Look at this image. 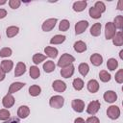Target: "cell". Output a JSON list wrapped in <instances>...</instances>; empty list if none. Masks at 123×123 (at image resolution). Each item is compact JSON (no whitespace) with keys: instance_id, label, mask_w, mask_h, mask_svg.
<instances>
[{"instance_id":"f35d334b","label":"cell","mask_w":123,"mask_h":123,"mask_svg":"<svg viewBox=\"0 0 123 123\" xmlns=\"http://www.w3.org/2000/svg\"><path fill=\"white\" fill-rule=\"evenodd\" d=\"M94 8H96L101 13L106 11V6H105L104 2H102V1H97L95 3V5H94Z\"/></svg>"},{"instance_id":"f1b7e54d","label":"cell","mask_w":123,"mask_h":123,"mask_svg":"<svg viewBox=\"0 0 123 123\" xmlns=\"http://www.w3.org/2000/svg\"><path fill=\"white\" fill-rule=\"evenodd\" d=\"M117 66H118V62L115 59L111 58V59L108 60V62H107V67H108L109 70L113 71V70H115L117 68Z\"/></svg>"},{"instance_id":"836d02e7","label":"cell","mask_w":123,"mask_h":123,"mask_svg":"<svg viewBox=\"0 0 123 123\" xmlns=\"http://www.w3.org/2000/svg\"><path fill=\"white\" fill-rule=\"evenodd\" d=\"M45 59H46V56L45 55H42L40 53H37V54H35L33 56V62L35 64H38L41 62H43Z\"/></svg>"},{"instance_id":"7c38bea8","label":"cell","mask_w":123,"mask_h":123,"mask_svg":"<svg viewBox=\"0 0 123 123\" xmlns=\"http://www.w3.org/2000/svg\"><path fill=\"white\" fill-rule=\"evenodd\" d=\"M103 97H104V100L106 102H108V103H113L117 99V94L113 90H108V91H106L104 93Z\"/></svg>"},{"instance_id":"74e56055","label":"cell","mask_w":123,"mask_h":123,"mask_svg":"<svg viewBox=\"0 0 123 123\" xmlns=\"http://www.w3.org/2000/svg\"><path fill=\"white\" fill-rule=\"evenodd\" d=\"M12 51L11 48H9V47H5V48H3V49L0 50V57H2V58L10 57V56L12 55Z\"/></svg>"},{"instance_id":"5bb4252c","label":"cell","mask_w":123,"mask_h":123,"mask_svg":"<svg viewBox=\"0 0 123 123\" xmlns=\"http://www.w3.org/2000/svg\"><path fill=\"white\" fill-rule=\"evenodd\" d=\"M26 72V64L22 62H18L15 69H14V76L15 77H19L21 75H23Z\"/></svg>"},{"instance_id":"9c48e42d","label":"cell","mask_w":123,"mask_h":123,"mask_svg":"<svg viewBox=\"0 0 123 123\" xmlns=\"http://www.w3.org/2000/svg\"><path fill=\"white\" fill-rule=\"evenodd\" d=\"M52 87L54 90H56L57 92H63L66 89V85L64 82H62V80H56L53 82L52 84Z\"/></svg>"},{"instance_id":"2e32d148","label":"cell","mask_w":123,"mask_h":123,"mask_svg":"<svg viewBox=\"0 0 123 123\" xmlns=\"http://www.w3.org/2000/svg\"><path fill=\"white\" fill-rule=\"evenodd\" d=\"M24 86H25L24 83H21V82H14V83L11 84V86H10V87H9V91H8V93H9V94L15 93L16 91L20 90Z\"/></svg>"},{"instance_id":"c3c4849f","label":"cell","mask_w":123,"mask_h":123,"mask_svg":"<svg viewBox=\"0 0 123 123\" xmlns=\"http://www.w3.org/2000/svg\"><path fill=\"white\" fill-rule=\"evenodd\" d=\"M122 54H123V50H121L120 53H119V57H120L121 60H123V56H122Z\"/></svg>"},{"instance_id":"f546056e","label":"cell","mask_w":123,"mask_h":123,"mask_svg":"<svg viewBox=\"0 0 123 123\" xmlns=\"http://www.w3.org/2000/svg\"><path fill=\"white\" fill-rule=\"evenodd\" d=\"M29 73H30V76H31L32 79H37L40 75V71H39L38 67L36 66V65H33V66L30 67Z\"/></svg>"},{"instance_id":"ac0fdd59","label":"cell","mask_w":123,"mask_h":123,"mask_svg":"<svg viewBox=\"0 0 123 123\" xmlns=\"http://www.w3.org/2000/svg\"><path fill=\"white\" fill-rule=\"evenodd\" d=\"M0 66L4 70L5 73H9L13 67V62H12V61H10V60H4L1 62Z\"/></svg>"},{"instance_id":"603a6c76","label":"cell","mask_w":123,"mask_h":123,"mask_svg":"<svg viewBox=\"0 0 123 123\" xmlns=\"http://www.w3.org/2000/svg\"><path fill=\"white\" fill-rule=\"evenodd\" d=\"M19 32V28L17 26H10L6 30V35L8 37H15Z\"/></svg>"},{"instance_id":"d6986e66","label":"cell","mask_w":123,"mask_h":123,"mask_svg":"<svg viewBox=\"0 0 123 123\" xmlns=\"http://www.w3.org/2000/svg\"><path fill=\"white\" fill-rule=\"evenodd\" d=\"M87 5V2L86 0H83V1H76L73 3V10L75 12H82L86 9Z\"/></svg>"},{"instance_id":"ba28073f","label":"cell","mask_w":123,"mask_h":123,"mask_svg":"<svg viewBox=\"0 0 123 123\" xmlns=\"http://www.w3.org/2000/svg\"><path fill=\"white\" fill-rule=\"evenodd\" d=\"M88 27V22L86 20H81L75 24V34L81 35L86 31V29Z\"/></svg>"},{"instance_id":"d4e9b609","label":"cell","mask_w":123,"mask_h":123,"mask_svg":"<svg viewBox=\"0 0 123 123\" xmlns=\"http://www.w3.org/2000/svg\"><path fill=\"white\" fill-rule=\"evenodd\" d=\"M101 34V23H95L90 28V35L93 37H98Z\"/></svg>"},{"instance_id":"8992f818","label":"cell","mask_w":123,"mask_h":123,"mask_svg":"<svg viewBox=\"0 0 123 123\" xmlns=\"http://www.w3.org/2000/svg\"><path fill=\"white\" fill-rule=\"evenodd\" d=\"M71 107L76 112H82L85 110V102L81 99H74L72 100Z\"/></svg>"},{"instance_id":"1f68e13d","label":"cell","mask_w":123,"mask_h":123,"mask_svg":"<svg viewBox=\"0 0 123 123\" xmlns=\"http://www.w3.org/2000/svg\"><path fill=\"white\" fill-rule=\"evenodd\" d=\"M99 78H100V80L102 81V82H104V83H107V82H109L110 80H111V74L108 72V71H106V70H101L100 71V73H99Z\"/></svg>"},{"instance_id":"44dd1931","label":"cell","mask_w":123,"mask_h":123,"mask_svg":"<svg viewBox=\"0 0 123 123\" xmlns=\"http://www.w3.org/2000/svg\"><path fill=\"white\" fill-rule=\"evenodd\" d=\"M111 39H112V43L115 46H121L123 44V35H122V32L121 31L117 32Z\"/></svg>"},{"instance_id":"f907efd6","label":"cell","mask_w":123,"mask_h":123,"mask_svg":"<svg viewBox=\"0 0 123 123\" xmlns=\"http://www.w3.org/2000/svg\"><path fill=\"white\" fill-rule=\"evenodd\" d=\"M0 39H1V36H0Z\"/></svg>"},{"instance_id":"60d3db41","label":"cell","mask_w":123,"mask_h":123,"mask_svg":"<svg viewBox=\"0 0 123 123\" xmlns=\"http://www.w3.org/2000/svg\"><path fill=\"white\" fill-rule=\"evenodd\" d=\"M20 4H21V2H20L19 0H10V1H9V6H10L12 9H13V10L19 8Z\"/></svg>"},{"instance_id":"bcb514c9","label":"cell","mask_w":123,"mask_h":123,"mask_svg":"<svg viewBox=\"0 0 123 123\" xmlns=\"http://www.w3.org/2000/svg\"><path fill=\"white\" fill-rule=\"evenodd\" d=\"M117 10H119V11H122V10H123V1H122V0H119V1H118Z\"/></svg>"},{"instance_id":"7dc6e473","label":"cell","mask_w":123,"mask_h":123,"mask_svg":"<svg viewBox=\"0 0 123 123\" xmlns=\"http://www.w3.org/2000/svg\"><path fill=\"white\" fill-rule=\"evenodd\" d=\"M74 123H86L85 120L82 118V117H77L75 120H74Z\"/></svg>"},{"instance_id":"83f0119b","label":"cell","mask_w":123,"mask_h":123,"mask_svg":"<svg viewBox=\"0 0 123 123\" xmlns=\"http://www.w3.org/2000/svg\"><path fill=\"white\" fill-rule=\"evenodd\" d=\"M40 92H41V88H40V86H38L37 85H33L29 87V93L31 96H34V97L38 96L40 94Z\"/></svg>"},{"instance_id":"cb8c5ba5","label":"cell","mask_w":123,"mask_h":123,"mask_svg":"<svg viewBox=\"0 0 123 123\" xmlns=\"http://www.w3.org/2000/svg\"><path fill=\"white\" fill-rule=\"evenodd\" d=\"M56 68V65L54 63L53 61H46L44 63H43V70L46 72V73H51L55 70Z\"/></svg>"},{"instance_id":"8fae6325","label":"cell","mask_w":123,"mask_h":123,"mask_svg":"<svg viewBox=\"0 0 123 123\" xmlns=\"http://www.w3.org/2000/svg\"><path fill=\"white\" fill-rule=\"evenodd\" d=\"M74 69H75V67H74L73 64H70V65H68L66 67L62 68L61 69L62 77H63V78H70L74 74Z\"/></svg>"},{"instance_id":"4dcf8cb0","label":"cell","mask_w":123,"mask_h":123,"mask_svg":"<svg viewBox=\"0 0 123 123\" xmlns=\"http://www.w3.org/2000/svg\"><path fill=\"white\" fill-rule=\"evenodd\" d=\"M72 85H73L74 89L79 91V90H81L84 87V81L81 78H76V79L73 80V84Z\"/></svg>"},{"instance_id":"6da1fadb","label":"cell","mask_w":123,"mask_h":123,"mask_svg":"<svg viewBox=\"0 0 123 123\" xmlns=\"http://www.w3.org/2000/svg\"><path fill=\"white\" fill-rule=\"evenodd\" d=\"M74 62H75V58L73 56H71L70 54L64 53L60 58V60L58 62V66L61 68H63V67H66V66L72 64Z\"/></svg>"},{"instance_id":"ffe728a7","label":"cell","mask_w":123,"mask_h":123,"mask_svg":"<svg viewBox=\"0 0 123 123\" xmlns=\"http://www.w3.org/2000/svg\"><path fill=\"white\" fill-rule=\"evenodd\" d=\"M44 53L46 54V56H48L52 59H55L58 56V49L55 47H52V46H46L44 48Z\"/></svg>"},{"instance_id":"e0dca14e","label":"cell","mask_w":123,"mask_h":123,"mask_svg":"<svg viewBox=\"0 0 123 123\" xmlns=\"http://www.w3.org/2000/svg\"><path fill=\"white\" fill-rule=\"evenodd\" d=\"M89 59H90V62L95 66H99L103 63V57L98 53L92 54Z\"/></svg>"},{"instance_id":"4316f807","label":"cell","mask_w":123,"mask_h":123,"mask_svg":"<svg viewBox=\"0 0 123 123\" xmlns=\"http://www.w3.org/2000/svg\"><path fill=\"white\" fill-rule=\"evenodd\" d=\"M78 70H79L80 74H81L82 76L85 77V76L87 75V73H88V71H89V66H88L87 63H86V62H82V63L79 64V66H78Z\"/></svg>"},{"instance_id":"52a82bcc","label":"cell","mask_w":123,"mask_h":123,"mask_svg":"<svg viewBox=\"0 0 123 123\" xmlns=\"http://www.w3.org/2000/svg\"><path fill=\"white\" fill-rule=\"evenodd\" d=\"M56 23H57V18H49L42 23L41 28L44 32H49L56 26Z\"/></svg>"},{"instance_id":"d590c367","label":"cell","mask_w":123,"mask_h":123,"mask_svg":"<svg viewBox=\"0 0 123 123\" xmlns=\"http://www.w3.org/2000/svg\"><path fill=\"white\" fill-rule=\"evenodd\" d=\"M69 27H70L69 21L66 20V19H63V20H62V21L60 22L59 30H60V31H62V32H65V31H67V30L69 29Z\"/></svg>"},{"instance_id":"7402d4cb","label":"cell","mask_w":123,"mask_h":123,"mask_svg":"<svg viewBox=\"0 0 123 123\" xmlns=\"http://www.w3.org/2000/svg\"><path fill=\"white\" fill-rule=\"evenodd\" d=\"M74 50L77 53H83L86 50V44L82 40H78L74 43Z\"/></svg>"},{"instance_id":"484cf974","label":"cell","mask_w":123,"mask_h":123,"mask_svg":"<svg viewBox=\"0 0 123 123\" xmlns=\"http://www.w3.org/2000/svg\"><path fill=\"white\" fill-rule=\"evenodd\" d=\"M65 38L66 37L63 35H56L50 39V43L51 44H61L65 40Z\"/></svg>"},{"instance_id":"8d00e7d4","label":"cell","mask_w":123,"mask_h":123,"mask_svg":"<svg viewBox=\"0 0 123 123\" xmlns=\"http://www.w3.org/2000/svg\"><path fill=\"white\" fill-rule=\"evenodd\" d=\"M10 111L7 110V109H2L0 110V120H3V121H6L10 118Z\"/></svg>"},{"instance_id":"7a4b0ae2","label":"cell","mask_w":123,"mask_h":123,"mask_svg":"<svg viewBox=\"0 0 123 123\" xmlns=\"http://www.w3.org/2000/svg\"><path fill=\"white\" fill-rule=\"evenodd\" d=\"M64 104V99L61 95H54L50 98L49 100V105L50 107L54 109H61Z\"/></svg>"},{"instance_id":"681fc988","label":"cell","mask_w":123,"mask_h":123,"mask_svg":"<svg viewBox=\"0 0 123 123\" xmlns=\"http://www.w3.org/2000/svg\"><path fill=\"white\" fill-rule=\"evenodd\" d=\"M4 4H6V1H5V0L0 1V5H4Z\"/></svg>"},{"instance_id":"ee69618b","label":"cell","mask_w":123,"mask_h":123,"mask_svg":"<svg viewBox=\"0 0 123 123\" xmlns=\"http://www.w3.org/2000/svg\"><path fill=\"white\" fill-rule=\"evenodd\" d=\"M6 15H7V11L5 9H0V19L6 17Z\"/></svg>"},{"instance_id":"f6af8a7d","label":"cell","mask_w":123,"mask_h":123,"mask_svg":"<svg viewBox=\"0 0 123 123\" xmlns=\"http://www.w3.org/2000/svg\"><path fill=\"white\" fill-rule=\"evenodd\" d=\"M5 76H6V73L4 72V70L0 66V81H3L5 79Z\"/></svg>"},{"instance_id":"4fadbf2b","label":"cell","mask_w":123,"mask_h":123,"mask_svg":"<svg viewBox=\"0 0 123 123\" xmlns=\"http://www.w3.org/2000/svg\"><path fill=\"white\" fill-rule=\"evenodd\" d=\"M29 114H30V109H29L28 106L23 105V106H20L18 108V110H17V115H18L19 118H22V119L27 118Z\"/></svg>"},{"instance_id":"ab89813d","label":"cell","mask_w":123,"mask_h":123,"mask_svg":"<svg viewBox=\"0 0 123 123\" xmlns=\"http://www.w3.org/2000/svg\"><path fill=\"white\" fill-rule=\"evenodd\" d=\"M115 81L118 83V84H122L123 83V69H119L116 74H115Z\"/></svg>"},{"instance_id":"e575fe53","label":"cell","mask_w":123,"mask_h":123,"mask_svg":"<svg viewBox=\"0 0 123 123\" xmlns=\"http://www.w3.org/2000/svg\"><path fill=\"white\" fill-rule=\"evenodd\" d=\"M113 25H114L115 29L117 28V29L121 30L122 26H123V16L122 15H117L113 20Z\"/></svg>"},{"instance_id":"30bf717a","label":"cell","mask_w":123,"mask_h":123,"mask_svg":"<svg viewBox=\"0 0 123 123\" xmlns=\"http://www.w3.org/2000/svg\"><path fill=\"white\" fill-rule=\"evenodd\" d=\"M2 104L5 108L9 109V108H12L13 105H14V97L12 95V94H6L3 99H2Z\"/></svg>"},{"instance_id":"277c9868","label":"cell","mask_w":123,"mask_h":123,"mask_svg":"<svg viewBox=\"0 0 123 123\" xmlns=\"http://www.w3.org/2000/svg\"><path fill=\"white\" fill-rule=\"evenodd\" d=\"M107 115H108L109 118H111L112 120H115L120 116V109L117 106H114V105L110 106L107 110Z\"/></svg>"},{"instance_id":"9a60e30c","label":"cell","mask_w":123,"mask_h":123,"mask_svg":"<svg viewBox=\"0 0 123 123\" xmlns=\"http://www.w3.org/2000/svg\"><path fill=\"white\" fill-rule=\"evenodd\" d=\"M86 86H87V90H88L89 92L95 93V92H97L98 89H99V83H98L96 80L91 79V80H89V81L87 82Z\"/></svg>"},{"instance_id":"7bdbcfd3","label":"cell","mask_w":123,"mask_h":123,"mask_svg":"<svg viewBox=\"0 0 123 123\" xmlns=\"http://www.w3.org/2000/svg\"><path fill=\"white\" fill-rule=\"evenodd\" d=\"M3 123H20L19 122V119L16 118V117H12V118H9L8 120L4 121Z\"/></svg>"},{"instance_id":"b9f144b4","label":"cell","mask_w":123,"mask_h":123,"mask_svg":"<svg viewBox=\"0 0 123 123\" xmlns=\"http://www.w3.org/2000/svg\"><path fill=\"white\" fill-rule=\"evenodd\" d=\"M86 123H100V120L96 116H90L86 120Z\"/></svg>"},{"instance_id":"3957f363","label":"cell","mask_w":123,"mask_h":123,"mask_svg":"<svg viewBox=\"0 0 123 123\" xmlns=\"http://www.w3.org/2000/svg\"><path fill=\"white\" fill-rule=\"evenodd\" d=\"M116 34V29L112 22H107L105 25V37L106 39H111Z\"/></svg>"},{"instance_id":"5b68a950","label":"cell","mask_w":123,"mask_h":123,"mask_svg":"<svg viewBox=\"0 0 123 123\" xmlns=\"http://www.w3.org/2000/svg\"><path fill=\"white\" fill-rule=\"evenodd\" d=\"M100 107H101V104L98 100H94V101H91L88 105H87V108H86V112L88 114H91V115H94L95 113H97V111L100 110Z\"/></svg>"},{"instance_id":"d6a6232c","label":"cell","mask_w":123,"mask_h":123,"mask_svg":"<svg viewBox=\"0 0 123 123\" xmlns=\"http://www.w3.org/2000/svg\"><path fill=\"white\" fill-rule=\"evenodd\" d=\"M88 13H89L90 17H91V18H94V19L100 18V17H101V14H102V13H101L96 8H94V7H91V8L89 9Z\"/></svg>"}]
</instances>
